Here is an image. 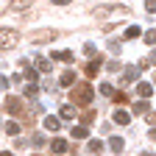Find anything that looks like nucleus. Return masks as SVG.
<instances>
[{"label":"nucleus","instance_id":"obj_1","mask_svg":"<svg viewBox=\"0 0 156 156\" xmlns=\"http://www.w3.org/2000/svg\"><path fill=\"white\" fill-rule=\"evenodd\" d=\"M70 98H73L75 106H89L92 103V87L89 84H78V87H73Z\"/></svg>","mask_w":156,"mask_h":156},{"label":"nucleus","instance_id":"obj_2","mask_svg":"<svg viewBox=\"0 0 156 156\" xmlns=\"http://www.w3.org/2000/svg\"><path fill=\"white\" fill-rule=\"evenodd\" d=\"M3 109L11 112V114H20V117H25V103L20 101V98H9L6 95V101H3Z\"/></svg>","mask_w":156,"mask_h":156},{"label":"nucleus","instance_id":"obj_3","mask_svg":"<svg viewBox=\"0 0 156 156\" xmlns=\"http://www.w3.org/2000/svg\"><path fill=\"white\" fill-rule=\"evenodd\" d=\"M17 42H20L17 31H11V28H3V36H0V48H3V53H6L9 48H14Z\"/></svg>","mask_w":156,"mask_h":156},{"label":"nucleus","instance_id":"obj_4","mask_svg":"<svg viewBox=\"0 0 156 156\" xmlns=\"http://www.w3.org/2000/svg\"><path fill=\"white\" fill-rule=\"evenodd\" d=\"M50 148H53V153H56V156H62V153H67V151H70L67 140H62V136H56V140L50 142Z\"/></svg>","mask_w":156,"mask_h":156},{"label":"nucleus","instance_id":"obj_5","mask_svg":"<svg viewBox=\"0 0 156 156\" xmlns=\"http://www.w3.org/2000/svg\"><path fill=\"white\" fill-rule=\"evenodd\" d=\"M58 34L56 31H42V34H31V42H53Z\"/></svg>","mask_w":156,"mask_h":156},{"label":"nucleus","instance_id":"obj_6","mask_svg":"<svg viewBox=\"0 0 156 156\" xmlns=\"http://www.w3.org/2000/svg\"><path fill=\"white\" fill-rule=\"evenodd\" d=\"M101 64H103V56H95L92 62L87 64V75H98V70H101Z\"/></svg>","mask_w":156,"mask_h":156},{"label":"nucleus","instance_id":"obj_7","mask_svg":"<svg viewBox=\"0 0 156 156\" xmlns=\"http://www.w3.org/2000/svg\"><path fill=\"white\" fill-rule=\"evenodd\" d=\"M34 64H36V70H39V73H50V70H53V62H50V58H42V56H39Z\"/></svg>","mask_w":156,"mask_h":156},{"label":"nucleus","instance_id":"obj_8","mask_svg":"<svg viewBox=\"0 0 156 156\" xmlns=\"http://www.w3.org/2000/svg\"><path fill=\"white\" fill-rule=\"evenodd\" d=\"M109 148H112L114 153H123V151H126V140H120V136H112V140H109Z\"/></svg>","mask_w":156,"mask_h":156},{"label":"nucleus","instance_id":"obj_9","mask_svg":"<svg viewBox=\"0 0 156 156\" xmlns=\"http://www.w3.org/2000/svg\"><path fill=\"white\" fill-rule=\"evenodd\" d=\"M112 120H114L117 126H128V123H131V117H128V112H123V109H120V112H114Z\"/></svg>","mask_w":156,"mask_h":156},{"label":"nucleus","instance_id":"obj_10","mask_svg":"<svg viewBox=\"0 0 156 156\" xmlns=\"http://www.w3.org/2000/svg\"><path fill=\"white\" fill-rule=\"evenodd\" d=\"M45 128H48V131H58V128H62V123H58V117L48 114V117H45Z\"/></svg>","mask_w":156,"mask_h":156},{"label":"nucleus","instance_id":"obj_11","mask_svg":"<svg viewBox=\"0 0 156 156\" xmlns=\"http://www.w3.org/2000/svg\"><path fill=\"white\" fill-rule=\"evenodd\" d=\"M53 58H58V62H64V64H73L75 56H73L70 50H58V53H53Z\"/></svg>","mask_w":156,"mask_h":156},{"label":"nucleus","instance_id":"obj_12","mask_svg":"<svg viewBox=\"0 0 156 156\" xmlns=\"http://www.w3.org/2000/svg\"><path fill=\"white\" fill-rule=\"evenodd\" d=\"M73 136H75V140H87V136H89V128L87 126H73Z\"/></svg>","mask_w":156,"mask_h":156},{"label":"nucleus","instance_id":"obj_13","mask_svg":"<svg viewBox=\"0 0 156 156\" xmlns=\"http://www.w3.org/2000/svg\"><path fill=\"white\" fill-rule=\"evenodd\" d=\"M136 75H140V67H128L123 73V81H136ZM136 84H140V81H136Z\"/></svg>","mask_w":156,"mask_h":156},{"label":"nucleus","instance_id":"obj_14","mask_svg":"<svg viewBox=\"0 0 156 156\" xmlns=\"http://www.w3.org/2000/svg\"><path fill=\"white\" fill-rule=\"evenodd\" d=\"M3 131H6L9 136H17V134H20V123H14V120H9V123L3 126Z\"/></svg>","mask_w":156,"mask_h":156},{"label":"nucleus","instance_id":"obj_15","mask_svg":"<svg viewBox=\"0 0 156 156\" xmlns=\"http://www.w3.org/2000/svg\"><path fill=\"white\" fill-rule=\"evenodd\" d=\"M62 87H75V75H73V70L62 73Z\"/></svg>","mask_w":156,"mask_h":156},{"label":"nucleus","instance_id":"obj_16","mask_svg":"<svg viewBox=\"0 0 156 156\" xmlns=\"http://www.w3.org/2000/svg\"><path fill=\"white\" fill-rule=\"evenodd\" d=\"M151 92H153V89H151V84H142V81L136 84V95H140V98H151Z\"/></svg>","mask_w":156,"mask_h":156},{"label":"nucleus","instance_id":"obj_17","mask_svg":"<svg viewBox=\"0 0 156 156\" xmlns=\"http://www.w3.org/2000/svg\"><path fill=\"white\" fill-rule=\"evenodd\" d=\"M62 117H64V120H73V117H75V106L73 103H64L62 106Z\"/></svg>","mask_w":156,"mask_h":156},{"label":"nucleus","instance_id":"obj_18","mask_svg":"<svg viewBox=\"0 0 156 156\" xmlns=\"http://www.w3.org/2000/svg\"><path fill=\"white\" fill-rule=\"evenodd\" d=\"M28 3H31V0H11L9 9H11V11H23V9H28Z\"/></svg>","mask_w":156,"mask_h":156},{"label":"nucleus","instance_id":"obj_19","mask_svg":"<svg viewBox=\"0 0 156 156\" xmlns=\"http://www.w3.org/2000/svg\"><path fill=\"white\" fill-rule=\"evenodd\" d=\"M134 114H151L148 103H145V101H136V103H134Z\"/></svg>","mask_w":156,"mask_h":156},{"label":"nucleus","instance_id":"obj_20","mask_svg":"<svg viewBox=\"0 0 156 156\" xmlns=\"http://www.w3.org/2000/svg\"><path fill=\"white\" fill-rule=\"evenodd\" d=\"M101 95H106V98H112V101H114V95H117V92H114L112 84H101Z\"/></svg>","mask_w":156,"mask_h":156},{"label":"nucleus","instance_id":"obj_21","mask_svg":"<svg viewBox=\"0 0 156 156\" xmlns=\"http://www.w3.org/2000/svg\"><path fill=\"white\" fill-rule=\"evenodd\" d=\"M140 36V25H128L126 28V39H136Z\"/></svg>","mask_w":156,"mask_h":156},{"label":"nucleus","instance_id":"obj_22","mask_svg":"<svg viewBox=\"0 0 156 156\" xmlns=\"http://www.w3.org/2000/svg\"><path fill=\"white\" fill-rule=\"evenodd\" d=\"M142 39H145V42H148V45H156V28H151V31H145V34H142Z\"/></svg>","mask_w":156,"mask_h":156},{"label":"nucleus","instance_id":"obj_23","mask_svg":"<svg viewBox=\"0 0 156 156\" xmlns=\"http://www.w3.org/2000/svg\"><path fill=\"white\" fill-rule=\"evenodd\" d=\"M36 73H39V70H31V67L25 70V81H28V84H36V78H39Z\"/></svg>","mask_w":156,"mask_h":156},{"label":"nucleus","instance_id":"obj_24","mask_svg":"<svg viewBox=\"0 0 156 156\" xmlns=\"http://www.w3.org/2000/svg\"><path fill=\"white\" fill-rule=\"evenodd\" d=\"M95 117H98V112H87L81 120H84V126H89V123H95Z\"/></svg>","mask_w":156,"mask_h":156},{"label":"nucleus","instance_id":"obj_25","mask_svg":"<svg viewBox=\"0 0 156 156\" xmlns=\"http://www.w3.org/2000/svg\"><path fill=\"white\" fill-rule=\"evenodd\" d=\"M89 151H92V153H101V151H103V145L98 142V140H89Z\"/></svg>","mask_w":156,"mask_h":156},{"label":"nucleus","instance_id":"obj_26","mask_svg":"<svg viewBox=\"0 0 156 156\" xmlns=\"http://www.w3.org/2000/svg\"><path fill=\"white\" fill-rule=\"evenodd\" d=\"M31 145H36V148L45 145V136H42V134H34V136H31Z\"/></svg>","mask_w":156,"mask_h":156},{"label":"nucleus","instance_id":"obj_27","mask_svg":"<svg viewBox=\"0 0 156 156\" xmlns=\"http://www.w3.org/2000/svg\"><path fill=\"white\" fill-rule=\"evenodd\" d=\"M36 92H39V87H36V84H28V87H25V98H34Z\"/></svg>","mask_w":156,"mask_h":156},{"label":"nucleus","instance_id":"obj_28","mask_svg":"<svg viewBox=\"0 0 156 156\" xmlns=\"http://www.w3.org/2000/svg\"><path fill=\"white\" fill-rule=\"evenodd\" d=\"M145 11L148 14H156V0H145Z\"/></svg>","mask_w":156,"mask_h":156},{"label":"nucleus","instance_id":"obj_29","mask_svg":"<svg viewBox=\"0 0 156 156\" xmlns=\"http://www.w3.org/2000/svg\"><path fill=\"white\" fill-rule=\"evenodd\" d=\"M126 101H128L126 92H117V95H114V103H126Z\"/></svg>","mask_w":156,"mask_h":156},{"label":"nucleus","instance_id":"obj_30","mask_svg":"<svg viewBox=\"0 0 156 156\" xmlns=\"http://www.w3.org/2000/svg\"><path fill=\"white\" fill-rule=\"evenodd\" d=\"M109 50H114V53H120V42H117V39H109Z\"/></svg>","mask_w":156,"mask_h":156},{"label":"nucleus","instance_id":"obj_31","mask_svg":"<svg viewBox=\"0 0 156 156\" xmlns=\"http://www.w3.org/2000/svg\"><path fill=\"white\" fill-rule=\"evenodd\" d=\"M84 50H87V56H92V58H95V56H101V53H98L92 45H84Z\"/></svg>","mask_w":156,"mask_h":156},{"label":"nucleus","instance_id":"obj_32","mask_svg":"<svg viewBox=\"0 0 156 156\" xmlns=\"http://www.w3.org/2000/svg\"><path fill=\"white\" fill-rule=\"evenodd\" d=\"M148 123H151V126H156V112H151V114H148Z\"/></svg>","mask_w":156,"mask_h":156},{"label":"nucleus","instance_id":"obj_33","mask_svg":"<svg viewBox=\"0 0 156 156\" xmlns=\"http://www.w3.org/2000/svg\"><path fill=\"white\" fill-rule=\"evenodd\" d=\"M56 6H67V3H73V0H53Z\"/></svg>","mask_w":156,"mask_h":156},{"label":"nucleus","instance_id":"obj_34","mask_svg":"<svg viewBox=\"0 0 156 156\" xmlns=\"http://www.w3.org/2000/svg\"><path fill=\"white\" fill-rule=\"evenodd\" d=\"M148 62H151V64H156V50H153V53L148 56Z\"/></svg>","mask_w":156,"mask_h":156},{"label":"nucleus","instance_id":"obj_35","mask_svg":"<svg viewBox=\"0 0 156 156\" xmlns=\"http://www.w3.org/2000/svg\"><path fill=\"white\" fill-rule=\"evenodd\" d=\"M148 136H151V140H153V142H156V128H153V131H151V134H148Z\"/></svg>","mask_w":156,"mask_h":156},{"label":"nucleus","instance_id":"obj_36","mask_svg":"<svg viewBox=\"0 0 156 156\" xmlns=\"http://www.w3.org/2000/svg\"><path fill=\"white\" fill-rule=\"evenodd\" d=\"M0 156H14V153H6V151H3V153H0Z\"/></svg>","mask_w":156,"mask_h":156},{"label":"nucleus","instance_id":"obj_37","mask_svg":"<svg viewBox=\"0 0 156 156\" xmlns=\"http://www.w3.org/2000/svg\"><path fill=\"white\" fill-rule=\"evenodd\" d=\"M140 156H151V153H148V151H145V153H140Z\"/></svg>","mask_w":156,"mask_h":156},{"label":"nucleus","instance_id":"obj_38","mask_svg":"<svg viewBox=\"0 0 156 156\" xmlns=\"http://www.w3.org/2000/svg\"><path fill=\"white\" fill-rule=\"evenodd\" d=\"M153 84H156V75H153Z\"/></svg>","mask_w":156,"mask_h":156}]
</instances>
